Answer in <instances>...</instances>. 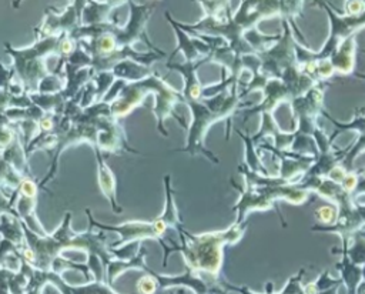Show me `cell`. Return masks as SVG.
I'll list each match as a JSON object with an SVG mask.
<instances>
[{
    "label": "cell",
    "mask_w": 365,
    "mask_h": 294,
    "mask_svg": "<svg viewBox=\"0 0 365 294\" xmlns=\"http://www.w3.org/2000/svg\"><path fill=\"white\" fill-rule=\"evenodd\" d=\"M140 290L144 294H151L154 291V283H153L150 278H144L141 283H140Z\"/></svg>",
    "instance_id": "6da1fadb"
}]
</instances>
